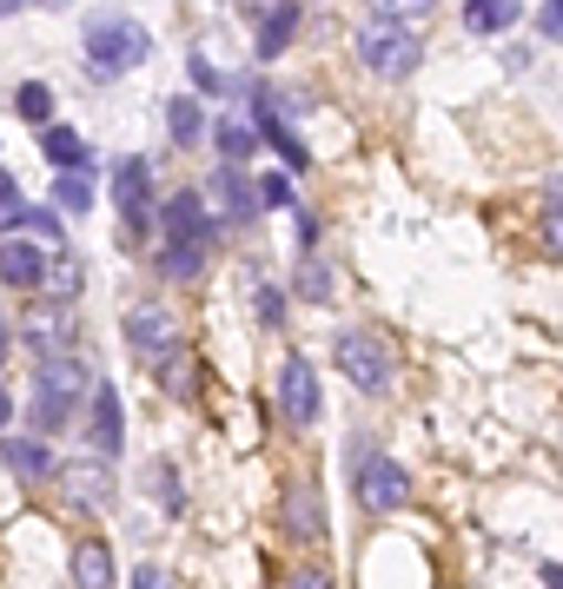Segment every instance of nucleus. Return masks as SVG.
Wrapping results in <instances>:
<instances>
[{
	"label": "nucleus",
	"mask_w": 563,
	"mask_h": 589,
	"mask_svg": "<svg viewBox=\"0 0 563 589\" xmlns=\"http://www.w3.org/2000/svg\"><path fill=\"white\" fill-rule=\"evenodd\" d=\"M146 53H153V33H146L133 13H86V73H93L100 86L126 80Z\"/></svg>",
	"instance_id": "1"
},
{
	"label": "nucleus",
	"mask_w": 563,
	"mask_h": 589,
	"mask_svg": "<svg viewBox=\"0 0 563 589\" xmlns=\"http://www.w3.org/2000/svg\"><path fill=\"white\" fill-rule=\"evenodd\" d=\"M93 391V378H86V365L66 351V358H40V371H33V431H40V444H53L66 424H73V404Z\"/></svg>",
	"instance_id": "2"
},
{
	"label": "nucleus",
	"mask_w": 563,
	"mask_h": 589,
	"mask_svg": "<svg viewBox=\"0 0 563 589\" xmlns=\"http://www.w3.org/2000/svg\"><path fill=\"white\" fill-rule=\"evenodd\" d=\"M338 371L358 385V391H372V398H385L392 391V378H398V358H392V345H385V332H365V325H352V332H338Z\"/></svg>",
	"instance_id": "3"
},
{
	"label": "nucleus",
	"mask_w": 563,
	"mask_h": 589,
	"mask_svg": "<svg viewBox=\"0 0 563 589\" xmlns=\"http://www.w3.org/2000/svg\"><path fill=\"white\" fill-rule=\"evenodd\" d=\"M358 60H365L378 80H405V73H418V33L398 27V20H385V13H372V20L358 27Z\"/></svg>",
	"instance_id": "4"
},
{
	"label": "nucleus",
	"mask_w": 563,
	"mask_h": 589,
	"mask_svg": "<svg viewBox=\"0 0 563 589\" xmlns=\"http://www.w3.org/2000/svg\"><path fill=\"white\" fill-rule=\"evenodd\" d=\"M126 345H133V358H146V365H173V358H179V318H173L166 305H133V312H126Z\"/></svg>",
	"instance_id": "5"
},
{
	"label": "nucleus",
	"mask_w": 563,
	"mask_h": 589,
	"mask_svg": "<svg viewBox=\"0 0 563 589\" xmlns=\"http://www.w3.org/2000/svg\"><path fill=\"white\" fill-rule=\"evenodd\" d=\"M358 504H365L372 517L405 511V504H411V471H405L398 457H365V464H358Z\"/></svg>",
	"instance_id": "6"
},
{
	"label": "nucleus",
	"mask_w": 563,
	"mask_h": 589,
	"mask_svg": "<svg viewBox=\"0 0 563 589\" xmlns=\"http://www.w3.org/2000/svg\"><path fill=\"white\" fill-rule=\"evenodd\" d=\"M279 411H285L292 431L319 424V371H312V358H285L279 365Z\"/></svg>",
	"instance_id": "7"
},
{
	"label": "nucleus",
	"mask_w": 563,
	"mask_h": 589,
	"mask_svg": "<svg viewBox=\"0 0 563 589\" xmlns=\"http://www.w3.org/2000/svg\"><path fill=\"white\" fill-rule=\"evenodd\" d=\"M113 206H119L126 232H139L153 219V166L146 159H119L113 166Z\"/></svg>",
	"instance_id": "8"
},
{
	"label": "nucleus",
	"mask_w": 563,
	"mask_h": 589,
	"mask_svg": "<svg viewBox=\"0 0 563 589\" xmlns=\"http://www.w3.org/2000/svg\"><path fill=\"white\" fill-rule=\"evenodd\" d=\"M86 438H93L100 464H113V457H119V444H126V424H119V391H113L106 378L86 391Z\"/></svg>",
	"instance_id": "9"
},
{
	"label": "nucleus",
	"mask_w": 563,
	"mask_h": 589,
	"mask_svg": "<svg viewBox=\"0 0 563 589\" xmlns=\"http://www.w3.org/2000/svg\"><path fill=\"white\" fill-rule=\"evenodd\" d=\"M332 524H325V497L312 477H285V537L292 544H319Z\"/></svg>",
	"instance_id": "10"
},
{
	"label": "nucleus",
	"mask_w": 563,
	"mask_h": 589,
	"mask_svg": "<svg viewBox=\"0 0 563 589\" xmlns=\"http://www.w3.org/2000/svg\"><path fill=\"white\" fill-rule=\"evenodd\" d=\"M159 232H166V245H206V239H212L206 199H199V192H173L166 212H159Z\"/></svg>",
	"instance_id": "11"
},
{
	"label": "nucleus",
	"mask_w": 563,
	"mask_h": 589,
	"mask_svg": "<svg viewBox=\"0 0 563 589\" xmlns=\"http://www.w3.org/2000/svg\"><path fill=\"white\" fill-rule=\"evenodd\" d=\"M199 199H212V206H219V212H226L232 225L259 212V186H252V179H246L239 166H219V172L206 179V192H199Z\"/></svg>",
	"instance_id": "12"
},
{
	"label": "nucleus",
	"mask_w": 563,
	"mask_h": 589,
	"mask_svg": "<svg viewBox=\"0 0 563 589\" xmlns=\"http://www.w3.org/2000/svg\"><path fill=\"white\" fill-rule=\"evenodd\" d=\"M53 477H60V491H66L80 511H106V504H113V477H106V464H60Z\"/></svg>",
	"instance_id": "13"
},
{
	"label": "nucleus",
	"mask_w": 563,
	"mask_h": 589,
	"mask_svg": "<svg viewBox=\"0 0 563 589\" xmlns=\"http://www.w3.org/2000/svg\"><path fill=\"white\" fill-rule=\"evenodd\" d=\"M40 272H46V252L27 245V239H0V285L13 292H40Z\"/></svg>",
	"instance_id": "14"
},
{
	"label": "nucleus",
	"mask_w": 563,
	"mask_h": 589,
	"mask_svg": "<svg viewBox=\"0 0 563 589\" xmlns=\"http://www.w3.org/2000/svg\"><path fill=\"white\" fill-rule=\"evenodd\" d=\"M0 464H7L13 477H27V484H40V477L60 471V464H53V444H40V438H0Z\"/></svg>",
	"instance_id": "15"
},
{
	"label": "nucleus",
	"mask_w": 563,
	"mask_h": 589,
	"mask_svg": "<svg viewBox=\"0 0 563 589\" xmlns=\"http://www.w3.org/2000/svg\"><path fill=\"white\" fill-rule=\"evenodd\" d=\"M252 27H259V60H272V53H285V40L299 33V7L292 0H279V7H252Z\"/></svg>",
	"instance_id": "16"
},
{
	"label": "nucleus",
	"mask_w": 563,
	"mask_h": 589,
	"mask_svg": "<svg viewBox=\"0 0 563 589\" xmlns=\"http://www.w3.org/2000/svg\"><path fill=\"white\" fill-rule=\"evenodd\" d=\"M252 133H259V139H272V146H279V159H285L292 172H305V166H312V159H305V146L292 139V126L272 113V99H259V106H252Z\"/></svg>",
	"instance_id": "17"
},
{
	"label": "nucleus",
	"mask_w": 563,
	"mask_h": 589,
	"mask_svg": "<svg viewBox=\"0 0 563 589\" xmlns=\"http://www.w3.org/2000/svg\"><path fill=\"white\" fill-rule=\"evenodd\" d=\"M40 152H46V166H60V179L80 172V166H93V152H86V139L73 126H40Z\"/></svg>",
	"instance_id": "18"
},
{
	"label": "nucleus",
	"mask_w": 563,
	"mask_h": 589,
	"mask_svg": "<svg viewBox=\"0 0 563 589\" xmlns=\"http://www.w3.org/2000/svg\"><path fill=\"white\" fill-rule=\"evenodd\" d=\"M73 338H80V325H73L60 305H53V312H40V318L27 325V345H33L40 358H66V345H73Z\"/></svg>",
	"instance_id": "19"
},
{
	"label": "nucleus",
	"mask_w": 563,
	"mask_h": 589,
	"mask_svg": "<svg viewBox=\"0 0 563 589\" xmlns=\"http://www.w3.org/2000/svg\"><path fill=\"white\" fill-rule=\"evenodd\" d=\"M73 589H113V557H106L100 537L73 544Z\"/></svg>",
	"instance_id": "20"
},
{
	"label": "nucleus",
	"mask_w": 563,
	"mask_h": 589,
	"mask_svg": "<svg viewBox=\"0 0 563 589\" xmlns=\"http://www.w3.org/2000/svg\"><path fill=\"white\" fill-rule=\"evenodd\" d=\"M518 20H524L518 0H471V7H465V27H471V33H504V27H518Z\"/></svg>",
	"instance_id": "21"
},
{
	"label": "nucleus",
	"mask_w": 563,
	"mask_h": 589,
	"mask_svg": "<svg viewBox=\"0 0 563 589\" xmlns=\"http://www.w3.org/2000/svg\"><path fill=\"white\" fill-rule=\"evenodd\" d=\"M166 133H173V146H199L206 139V113H199V99H166Z\"/></svg>",
	"instance_id": "22"
},
{
	"label": "nucleus",
	"mask_w": 563,
	"mask_h": 589,
	"mask_svg": "<svg viewBox=\"0 0 563 589\" xmlns=\"http://www.w3.org/2000/svg\"><path fill=\"white\" fill-rule=\"evenodd\" d=\"M212 139H219L226 166H246V159H252V146H259V133H252L246 119H219V126H212Z\"/></svg>",
	"instance_id": "23"
},
{
	"label": "nucleus",
	"mask_w": 563,
	"mask_h": 589,
	"mask_svg": "<svg viewBox=\"0 0 563 589\" xmlns=\"http://www.w3.org/2000/svg\"><path fill=\"white\" fill-rule=\"evenodd\" d=\"M159 272L166 278H199L206 272V245H159Z\"/></svg>",
	"instance_id": "24"
},
{
	"label": "nucleus",
	"mask_w": 563,
	"mask_h": 589,
	"mask_svg": "<svg viewBox=\"0 0 563 589\" xmlns=\"http://www.w3.org/2000/svg\"><path fill=\"white\" fill-rule=\"evenodd\" d=\"M40 285H46L53 298H73V292H80V259H73V252H53L46 272H40Z\"/></svg>",
	"instance_id": "25"
},
{
	"label": "nucleus",
	"mask_w": 563,
	"mask_h": 589,
	"mask_svg": "<svg viewBox=\"0 0 563 589\" xmlns=\"http://www.w3.org/2000/svg\"><path fill=\"white\" fill-rule=\"evenodd\" d=\"M13 106H20V119H33V126H46V119H53V93H46L40 80H27V86L13 93Z\"/></svg>",
	"instance_id": "26"
},
{
	"label": "nucleus",
	"mask_w": 563,
	"mask_h": 589,
	"mask_svg": "<svg viewBox=\"0 0 563 589\" xmlns=\"http://www.w3.org/2000/svg\"><path fill=\"white\" fill-rule=\"evenodd\" d=\"M146 477H153V491H159V504H166V511H173V517H179V511H186V497H179V471H173V464H166V457H159V464H153V471H146Z\"/></svg>",
	"instance_id": "27"
},
{
	"label": "nucleus",
	"mask_w": 563,
	"mask_h": 589,
	"mask_svg": "<svg viewBox=\"0 0 563 589\" xmlns=\"http://www.w3.org/2000/svg\"><path fill=\"white\" fill-rule=\"evenodd\" d=\"M538 245H544L551 265H563V206H551V212L538 219Z\"/></svg>",
	"instance_id": "28"
},
{
	"label": "nucleus",
	"mask_w": 563,
	"mask_h": 589,
	"mask_svg": "<svg viewBox=\"0 0 563 589\" xmlns=\"http://www.w3.org/2000/svg\"><path fill=\"white\" fill-rule=\"evenodd\" d=\"M53 199H60V206H66V212H86V206H93V186H86V179H80V172H66V179H60V186H53Z\"/></svg>",
	"instance_id": "29"
},
{
	"label": "nucleus",
	"mask_w": 563,
	"mask_h": 589,
	"mask_svg": "<svg viewBox=\"0 0 563 589\" xmlns=\"http://www.w3.org/2000/svg\"><path fill=\"white\" fill-rule=\"evenodd\" d=\"M186 73H192V86H199V93H226V73H219L206 53H192V60H186Z\"/></svg>",
	"instance_id": "30"
},
{
	"label": "nucleus",
	"mask_w": 563,
	"mask_h": 589,
	"mask_svg": "<svg viewBox=\"0 0 563 589\" xmlns=\"http://www.w3.org/2000/svg\"><path fill=\"white\" fill-rule=\"evenodd\" d=\"M299 292H305V298H319V305H325V298H332V272H325V265H319V259H305V272H299Z\"/></svg>",
	"instance_id": "31"
},
{
	"label": "nucleus",
	"mask_w": 563,
	"mask_h": 589,
	"mask_svg": "<svg viewBox=\"0 0 563 589\" xmlns=\"http://www.w3.org/2000/svg\"><path fill=\"white\" fill-rule=\"evenodd\" d=\"M252 312H259V325H279V312H285L279 285H252Z\"/></svg>",
	"instance_id": "32"
},
{
	"label": "nucleus",
	"mask_w": 563,
	"mask_h": 589,
	"mask_svg": "<svg viewBox=\"0 0 563 589\" xmlns=\"http://www.w3.org/2000/svg\"><path fill=\"white\" fill-rule=\"evenodd\" d=\"M259 199H265V206H292V179L265 172V179H259Z\"/></svg>",
	"instance_id": "33"
},
{
	"label": "nucleus",
	"mask_w": 563,
	"mask_h": 589,
	"mask_svg": "<svg viewBox=\"0 0 563 589\" xmlns=\"http://www.w3.org/2000/svg\"><path fill=\"white\" fill-rule=\"evenodd\" d=\"M538 33H544V40H563V0H551V7L538 13Z\"/></svg>",
	"instance_id": "34"
},
{
	"label": "nucleus",
	"mask_w": 563,
	"mask_h": 589,
	"mask_svg": "<svg viewBox=\"0 0 563 589\" xmlns=\"http://www.w3.org/2000/svg\"><path fill=\"white\" fill-rule=\"evenodd\" d=\"M133 589H173V577L153 570V564H139V570H133Z\"/></svg>",
	"instance_id": "35"
},
{
	"label": "nucleus",
	"mask_w": 563,
	"mask_h": 589,
	"mask_svg": "<svg viewBox=\"0 0 563 589\" xmlns=\"http://www.w3.org/2000/svg\"><path fill=\"white\" fill-rule=\"evenodd\" d=\"M285 589H332V577H325V570H292Z\"/></svg>",
	"instance_id": "36"
},
{
	"label": "nucleus",
	"mask_w": 563,
	"mask_h": 589,
	"mask_svg": "<svg viewBox=\"0 0 563 589\" xmlns=\"http://www.w3.org/2000/svg\"><path fill=\"white\" fill-rule=\"evenodd\" d=\"M299 245H305V259H312V245H319V219H312V212H299Z\"/></svg>",
	"instance_id": "37"
},
{
	"label": "nucleus",
	"mask_w": 563,
	"mask_h": 589,
	"mask_svg": "<svg viewBox=\"0 0 563 589\" xmlns=\"http://www.w3.org/2000/svg\"><path fill=\"white\" fill-rule=\"evenodd\" d=\"M20 206V186H13V172H0V212H13Z\"/></svg>",
	"instance_id": "38"
},
{
	"label": "nucleus",
	"mask_w": 563,
	"mask_h": 589,
	"mask_svg": "<svg viewBox=\"0 0 563 589\" xmlns=\"http://www.w3.org/2000/svg\"><path fill=\"white\" fill-rule=\"evenodd\" d=\"M544 583H551V589H563V564H551V570H544Z\"/></svg>",
	"instance_id": "39"
},
{
	"label": "nucleus",
	"mask_w": 563,
	"mask_h": 589,
	"mask_svg": "<svg viewBox=\"0 0 563 589\" xmlns=\"http://www.w3.org/2000/svg\"><path fill=\"white\" fill-rule=\"evenodd\" d=\"M7 345H13V332H7V312H0V358H7Z\"/></svg>",
	"instance_id": "40"
},
{
	"label": "nucleus",
	"mask_w": 563,
	"mask_h": 589,
	"mask_svg": "<svg viewBox=\"0 0 563 589\" xmlns=\"http://www.w3.org/2000/svg\"><path fill=\"white\" fill-rule=\"evenodd\" d=\"M551 206H563V172L551 179Z\"/></svg>",
	"instance_id": "41"
},
{
	"label": "nucleus",
	"mask_w": 563,
	"mask_h": 589,
	"mask_svg": "<svg viewBox=\"0 0 563 589\" xmlns=\"http://www.w3.org/2000/svg\"><path fill=\"white\" fill-rule=\"evenodd\" d=\"M0 424H7V391H0Z\"/></svg>",
	"instance_id": "42"
}]
</instances>
